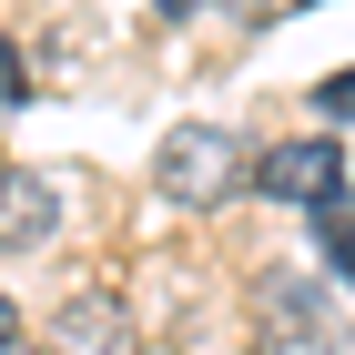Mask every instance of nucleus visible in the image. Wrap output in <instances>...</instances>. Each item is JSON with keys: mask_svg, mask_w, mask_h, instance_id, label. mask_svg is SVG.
Returning <instances> with one entry per match:
<instances>
[{"mask_svg": "<svg viewBox=\"0 0 355 355\" xmlns=\"http://www.w3.org/2000/svg\"><path fill=\"white\" fill-rule=\"evenodd\" d=\"M153 183H163V203L203 214V203H223V193L254 183V173H244V142L223 132V122H173L163 153H153Z\"/></svg>", "mask_w": 355, "mask_h": 355, "instance_id": "1", "label": "nucleus"}, {"mask_svg": "<svg viewBox=\"0 0 355 355\" xmlns=\"http://www.w3.org/2000/svg\"><path fill=\"white\" fill-rule=\"evenodd\" d=\"M254 183H264L274 203H304V214H335V203H345V153H335L325 132H315V142H274L264 163H254Z\"/></svg>", "mask_w": 355, "mask_h": 355, "instance_id": "2", "label": "nucleus"}, {"mask_svg": "<svg viewBox=\"0 0 355 355\" xmlns=\"http://www.w3.org/2000/svg\"><path fill=\"white\" fill-rule=\"evenodd\" d=\"M264 355H345L335 304L315 295L304 274H274V284H264Z\"/></svg>", "mask_w": 355, "mask_h": 355, "instance_id": "3", "label": "nucleus"}, {"mask_svg": "<svg viewBox=\"0 0 355 355\" xmlns=\"http://www.w3.org/2000/svg\"><path fill=\"white\" fill-rule=\"evenodd\" d=\"M61 234V183L41 163H0V254H41Z\"/></svg>", "mask_w": 355, "mask_h": 355, "instance_id": "4", "label": "nucleus"}, {"mask_svg": "<svg viewBox=\"0 0 355 355\" xmlns=\"http://www.w3.org/2000/svg\"><path fill=\"white\" fill-rule=\"evenodd\" d=\"M51 355H132V304L122 295H71L51 315Z\"/></svg>", "mask_w": 355, "mask_h": 355, "instance_id": "5", "label": "nucleus"}, {"mask_svg": "<svg viewBox=\"0 0 355 355\" xmlns=\"http://www.w3.org/2000/svg\"><path fill=\"white\" fill-rule=\"evenodd\" d=\"M315 254H325L335 274H355V193H345V203L325 214V234H315Z\"/></svg>", "mask_w": 355, "mask_h": 355, "instance_id": "6", "label": "nucleus"}, {"mask_svg": "<svg viewBox=\"0 0 355 355\" xmlns=\"http://www.w3.org/2000/svg\"><path fill=\"white\" fill-rule=\"evenodd\" d=\"M315 112H325V122H355V61H345V71H325V82H315Z\"/></svg>", "mask_w": 355, "mask_h": 355, "instance_id": "7", "label": "nucleus"}, {"mask_svg": "<svg viewBox=\"0 0 355 355\" xmlns=\"http://www.w3.org/2000/svg\"><path fill=\"white\" fill-rule=\"evenodd\" d=\"M31 102V71H21V51H10V31H0V112H21Z\"/></svg>", "mask_w": 355, "mask_h": 355, "instance_id": "8", "label": "nucleus"}, {"mask_svg": "<svg viewBox=\"0 0 355 355\" xmlns=\"http://www.w3.org/2000/svg\"><path fill=\"white\" fill-rule=\"evenodd\" d=\"M10 345H21V304L0 295V355H10Z\"/></svg>", "mask_w": 355, "mask_h": 355, "instance_id": "9", "label": "nucleus"}, {"mask_svg": "<svg viewBox=\"0 0 355 355\" xmlns=\"http://www.w3.org/2000/svg\"><path fill=\"white\" fill-rule=\"evenodd\" d=\"M10 355H51V345H10Z\"/></svg>", "mask_w": 355, "mask_h": 355, "instance_id": "10", "label": "nucleus"}]
</instances>
